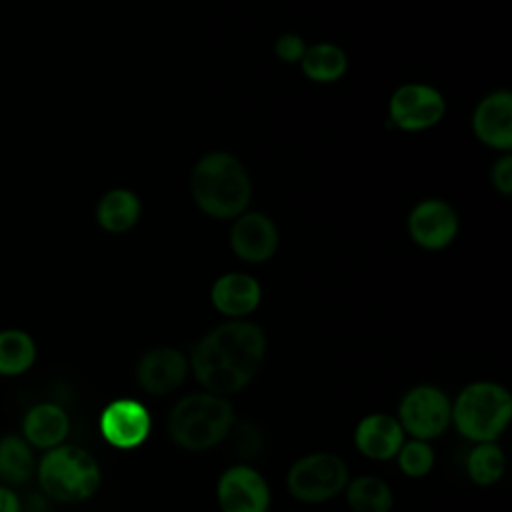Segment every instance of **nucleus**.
<instances>
[{
	"instance_id": "9b49d317",
	"label": "nucleus",
	"mask_w": 512,
	"mask_h": 512,
	"mask_svg": "<svg viewBox=\"0 0 512 512\" xmlns=\"http://www.w3.org/2000/svg\"><path fill=\"white\" fill-rule=\"evenodd\" d=\"M100 432L116 448H136L148 438L150 414L136 400H114L100 414Z\"/></svg>"
},
{
	"instance_id": "20e7f679",
	"label": "nucleus",
	"mask_w": 512,
	"mask_h": 512,
	"mask_svg": "<svg viewBox=\"0 0 512 512\" xmlns=\"http://www.w3.org/2000/svg\"><path fill=\"white\" fill-rule=\"evenodd\" d=\"M38 480L48 496L60 502H80L96 492L100 468L86 450L60 444L42 456Z\"/></svg>"
},
{
	"instance_id": "f03ea898",
	"label": "nucleus",
	"mask_w": 512,
	"mask_h": 512,
	"mask_svg": "<svg viewBox=\"0 0 512 512\" xmlns=\"http://www.w3.org/2000/svg\"><path fill=\"white\" fill-rule=\"evenodd\" d=\"M190 190L196 206L218 220L236 218L246 212L252 196L244 164L224 150L208 152L194 164Z\"/></svg>"
},
{
	"instance_id": "6ab92c4d",
	"label": "nucleus",
	"mask_w": 512,
	"mask_h": 512,
	"mask_svg": "<svg viewBox=\"0 0 512 512\" xmlns=\"http://www.w3.org/2000/svg\"><path fill=\"white\" fill-rule=\"evenodd\" d=\"M300 66L304 76H308L310 80L328 84L340 80L346 74L348 58L340 46L332 42H318L306 46Z\"/></svg>"
},
{
	"instance_id": "aec40b11",
	"label": "nucleus",
	"mask_w": 512,
	"mask_h": 512,
	"mask_svg": "<svg viewBox=\"0 0 512 512\" xmlns=\"http://www.w3.org/2000/svg\"><path fill=\"white\" fill-rule=\"evenodd\" d=\"M36 360V344L32 336L18 328L0 330V374L18 376Z\"/></svg>"
},
{
	"instance_id": "2eb2a0df",
	"label": "nucleus",
	"mask_w": 512,
	"mask_h": 512,
	"mask_svg": "<svg viewBox=\"0 0 512 512\" xmlns=\"http://www.w3.org/2000/svg\"><path fill=\"white\" fill-rule=\"evenodd\" d=\"M210 298L220 314L242 318L258 308L262 288L258 280L246 272H226L212 284Z\"/></svg>"
},
{
	"instance_id": "dca6fc26",
	"label": "nucleus",
	"mask_w": 512,
	"mask_h": 512,
	"mask_svg": "<svg viewBox=\"0 0 512 512\" xmlns=\"http://www.w3.org/2000/svg\"><path fill=\"white\" fill-rule=\"evenodd\" d=\"M404 440L400 422L390 414H370L360 420L354 432L358 450L372 460H386L398 454Z\"/></svg>"
},
{
	"instance_id": "5701e85b",
	"label": "nucleus",
	"mask_w": 512,
	"mask_h": 512,
	"mask_svg": "<svg viewBox=\"0 0 512 512\" xmlns=\"http://www.w3.org/2000/svg\"><path fill=\"white\" fill-rule=\"evenodd\" d=\"M504 464H506V460H504L502 450L492 442H480L468 454V460H466L470 478L482 486L498 482L504 472Z\"/></svg>"
},
{
	"instance_id": "39448f33",
	"label": "nucleus",
	"mask_w": 512,
	"mask_h": 512,
	"mask_svg": "<svg viewBox=\"0 0 512 512\" xmlns=\"http://www.w3.org/2000/svg\"><path fill=\"white\" fill-rule=\"evenodd\" d=\"M512 398L506 388L494 382L468 384L456 398L452 418L458 430L478 442H490L508 424Z\"/></svg>"
},
{
	"instance_id": "f8f14e48",
	"label": "nucleus",
	"mask_w": 512,
	"mask_h": 512,
	"mask_svg": "<svg viewBox=\"0 0 512 512\" xmlns=\"http://www.w3.org/2000/svg\"><path fill=\"white\" fill-rule=\"evenodd\" d=\"M474 136L490 148H512V94L506 88L486 94L472 114Z\"/></svg>"
},
{
	"instance_id": "bb28decb",
	"label": "nucleus",
	"mask_w": 512,
	"mask_h": 512,
	"mask_svg": "<svg viewBox=\"0 0 512 512\" xmlns=\"http://www.w3.org/2000/svg\"><path fill=\"white\" fill-rule=\"evenodd\" d=\"M0 512H20V500L6 484H0Z\"/></svg>"
},
{
	"instance_id": "a878e982",
	"label": "nucleus",
	"mask_w": 512,
	"mask_h": 512,
	"mask_svg": "<svg viewBox=\"0 0 512 512\" xmlns=\"http://www.w3.org/2000/svg\"><path fill=\"white\" fill-rule=\"evenodd\" d=\"M490 180L492 186L502 192L504 196H508L512 192V156L508 152H504L490 170Z\"/></svg>"
},
{
	"instance_id": "a211bd4d",
	"label": "nucleus",
	"mask_w": 512,
	"mask_h": 512,
	"mask_svg": "<svg viewBox=\"0 0 512 512\" xmlns=\"http://www.w3.org/2000/svg\"><path fill=\"white\" fill-rule=\"evenodd\" d=\"M142 214L140 198L128 188H112L108 190L96 206V220L100 228L112 234L128 232L136 226Z\"/></svg>"
},
{
	"instance_id": "393cba45",
	"label": "nucleus",
	"mask_w": 512,
	"mask_h": 512,
	"mask_svg": "<svg viewBox=\"0 0 512 512\" xmlns=\"http://www.w3.org/2000/svg\"><path fill=\"white\" fill-rule=\"evenodd\" d=\"M304 50H306V42L300 34L296 32H286L282 36H278L276 44H274V52L276 56L282 60V62H288V64H294V62H300L302 56H304Z\"/></svg>"
},
{
	"instance_id": "f3484780",
	"label": "nucleus",
	"mask_w": 512,
	"mask_h": 512,
	"mask_svg": "<svg viewBox=\"0 0 512 512\" xmlns=\"http://www.w3.org/2000/svg\"><path fill=\"white\" fill-rule=\"evenodd\" d=\"M70 428L68 414L64 408L52 402H42L32 406L22 422L24 440L36 448H54L66 438Z\"/></svg>"
},
{
	"instance_id": "9d476101",
	"label": "nucleus",
	"mask_w": 512,
	"mask_h": 512,
	"mask_svg": "<svg viewBox=\"0 0 512 512\" xmlns=\"http://www.w3.org/2000/svg\"><path fill=\"white\" fill-rule=\"evenodd\" d=\"M222 512H268L270 490L260 472L250 466H232L218 480Z\"/></svg>"
},
{
	"instance_id": "4468645a",
	"label": "nucleus",
	"mask_w": 512,
	"mask_h": 512,
	"mask_svg": "<svg viewBox=\"0 0 512 512\" xmlns=\"http://www.w3.org/2000/svg\"><path fill=\"white\" fill-rule=\"evenodd\" d=\"M188 372V362L182 352L174 348H152L148 350L136 368L140 386L150 394H168L176 390Z\"/></svg>"
},
{
	"instance_id": "0eeeda50",
	"label": "nucleus",
	"mask_w": 512,
	"mask_h": 512,
	"mask_svg": "<svg viewBox=\"0 0 512 512\" xmlns=\"http://www.w3.org/2000/svg\"><path fill=\"white\" fill-rule=\"evenodd\" d=\"M390 122L406 132H420L436 126L446 114L442 92L424 82L398 86L388 102Z\"/></svg>"
},
{
	"instance_id": "ddd939ff",
	"label": "nucleus",
	"mask_w": 512,
	"mask_h": 512,
	"mask_svg": "<svg viewBox=\"0 0 512 512\" xmlns=\"http://www.w3.org/2000/svg\"><path fill=\"white\" fill-rule=\"evenodd\" d=\"M232 252L244 262H264L278 248V230L272 218L262 212H242L230 230Z\"/></svg>"
},
{
	"instance_id": "b1692460",
	"label": "nucleus",
	"mask_w": 512,
	"mask_h": 512,
	"mask_svg": "<svg viewBox=\"0 0 512 512\" xmlns=\"http://www.w3.org/2000/svg\"><path fill=\"white\" fill-rule=\"evenodd\" d=\"M398 464L404 474L418 478L430 472L434 464V452L424 440H412L398 450Z\"/></svg>"
},
{
	"instance_id": "1a4fd4ad",
	"label": "nucleus",
	"mask_w": 512,
	"mask_h": 512,
	"mask_svg": "<svg viewBox=\"0 0 512 512\" xmlns=\"http://www.w3.org/2000/svg\"><path fill=\"white\" fill-rule=\"evenodd\" d=\"M456 210L442 198H424L408 214V234L424 250H442L458 234Z\"/></svg>"
},
{
	"instance_id": "423d86ee",
	"label": "nucleus",
	"mask_w": 512,
	"mask_h": 512,
	"mask_svg": "<svg viewBox=\"0 0 512 512\" xmlns=\"http://www.w3.org/2000/svg\"><path fill=\"white\" fill-rule=\"evenodd\" d=\"M346 482V464L328 452H316L296 460L286 476L288 492L302 502H324L336 496Z\"/></svg>"
},
{
	"instance_id": "6e6552de",
	"label": "nucleus",
	"mask_w": 512,
	"mask_h": 512,
	"mask_svg": "<svg viewBox=\"0 0 512 512\" xmlns=\"http://www.w3.org/2000/svg\"><path fill=\"white\" fill-rule=\"evenodd\" d=\"M452 418V408L442 390L416 386L400 402V426L418 440L440 436Z\"/></svg>"
},
{
	"instance_id": "4be33fe9",
	"label": "nucleus",
	"mask_w": 512,
	"mask_h": 512,
	"mask_svg": "<svg viewBox=\"0 0 512 512\" xmlns=\"http://www.w3.org/2000/svg\"><path fill=\"white\" fill-rule=\"evenodd\" d=\"M346 500L354 512H390L392 490L376 476H358L348 484Z\"/></svg>"
},
{
	"instance_id": "412c9836",
	"label": "nucleus",
	"mask_w": 512,
	"mask_h": 512,
	"mask_svg": "<svg viewBox=\"0 0 512 512\" xmlns=\"http://www.w3.org/2000/svg\"><path fill=\"white\" fill-rule=\"evenodd\" d=\"M34 470L30 444L20 436L0 438V480L6 486L26 482Z\"/></svg>"
},
{
	"instance_id": "7ed1b4c3",
	"label": "nucleus",
	"mask_w": 512,
	"mask_h": 512,
	"mask_svg": "<svg viewBox=\"0 0 512 512\" xmlns=\"http://www.w3.org/2000/svg\"><path fill=\"white\" fill-rule=\"evenodd\" d=\"M234 422L228 400L218 394H190L170 412L168 430L172 440L186 450H206L216 446Z\"/></svg>"
},
{
	"instance_id": "f257e3e1",
	"label": "nucleus",
	"mask_w": 512,
	"mask_h": 512,
	"mask_svg": "<svg viewBox=\"0 0 512 512\" xmlns=\"http://www.w3.org/2000/svg\"><path fill=\"white\" fill-rule=\"evenodd\" d=\"M266 354V336L260 326L232 320L216 326L192 350L196 380L212 394L242 390L258 372Z\"/></svg>"
}]
</instances>
